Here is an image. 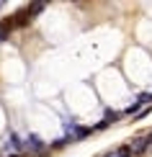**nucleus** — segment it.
<instances>
[{"label": "nucleus", "mask_w": 152, "mask_h": 157, "mask_svg": "<svg viewBox=\"0 0 152 157\" xmlns=\"http://www.w3.org/2000/svg\"><path fill=\"white\" fill-rule=\"evenodd\" d=\"M147 142H150V144H152V134H150V136H147Z\"/></svg>", "instance_id": "nucleus-5"}, {"label": "nucleus", "mask_w": 152, "mask_h": 157, "mask_svg": "<svg viewBox=\"0 0 152 157\" xmlns=\"http://www.w3.org/2000/svg\"><path fill=\"white\" fill-rule=\"evenodd\" d=\"M116 157H134V155H131V144L119 147V149H116Z\"/></svg>", "instance_id": "nucleus-2"}, {"label": "nucleus", "mask_w": 152, "mask_h": 157, "mask_svg": "<svg viewBox=\"0 0 152 157\" xmlns=\"http://www.w3.org/2000/svg\"><path fill=\"white\" fill-rule=\"evenodd\" d=\"M29 147H31V149H41L44 144H41V142H39V139H29Z\"/></svg>", "instance_id": "nucleus-4"}, {"label": "nucleus", "mask_w": 152, "mask_h": 157, "mask_svg": "<svg viewBox=\"0 0 152 157\" xmlns=\"http://www.w3.org/2000/svg\"><path fill=\"white\" fill-rule=\"evenodd\" d=\"M41 10H44V5H41V3L29 5V8H26V13H29V16H36V13H41Z\"/></svg>", "instance_id": "nucleus-3"}, {"label": "nucleus", "mask_w": 152, "mask_h": 157, "mask_svg": "<svg viewBox=\"0 0 152 157\" xmlns=\"http://www.w3.org/2000/svg\"><path fill=\"white\" fill-rule=\"evenodd\" d=\"M147 144H150V142H147V136H139V139H134V142H131V155H134V157H139L144 149H147Z\"/></svg>", "instance_id": "nucleus-1"}]
</instances>
